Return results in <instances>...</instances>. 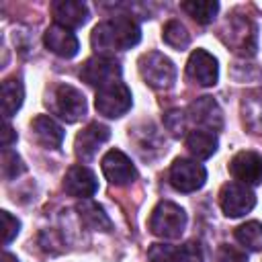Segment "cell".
Masks as SVG:
<instances>
[{"mask_svg": "<svg viewBox=\"0 0 262 262\" xmlns=\"http://www.w3.org/2000/svg\"><path fill=\"white\" fill-rule=\"evenodd\" d=\"M23 172H25V164H23L20 156L16 151H12L10 147L2 149V176L10 180V178H16Z\"/></svg>", "mask_w": 262, "mask_h": 262, "instance_id": "obj_27", "label": "cell"}, {"mask_svg": "<svg viewBox=\"0 0 262 262\" xmlns=\"http://www.w3.org/2000/svg\"><path fill=\"white\" fill-rule=\"evenodd\" d=\"M111 137V129L98 121L94 123H88L78 135H76V141H74V151H76V158L82 160V162H88L96 156V151L100 149V145Z\"/></svg>", "mask_w": 262, "mask_h": 262, "instance_id": "obj_14", "label": "cell"}, {"mask_svg": "<svg viewBox=\"0 0 262 262\" xmlns=\"http://www.w3.org/2000/svg\"><path fill=\"white\" fill-rule=\"evenodd\" d=\"M217 135L207 129H192L186 133V149L196 160H207L217 151Z\"/></svg>", "mask_w": 262, "mask_h": 262, "instance_id": "obj_19", "label": "cell"}, {"mask_svg": "<svg viewBox=\"0 0 262 262\" xmlns=\"http://www.w3.org/2000/svg\"><path fill=\"white\" fill-rule=\"evenodd\" d=\"M149 262H184L182 260V248L168 246V244H154L147 252Z\"/></svg>", "mask_w": 262, "mask_h": 262, "instance_id": "obj_26", "label": "cell"}, {"mask_svg": "<svg viewBox=\"0 0 262 262\" xmlns=\"http://www.w3.org/2000/svg\"><path fill=\"white\" fill-rule=\"evenodd\" d=\"M164 127L174 135V137H182L186 133V117L182 111L172 108L164 115Z\"/></svg>", "mask_w": 262, "mask_h": 262, "instance_id": "obj_28", "label": "cell"}, {"mask_svg": "<svg viewBox=\"0 0 262 262\" xmlns=\"http://www.w3.org/2000/svg\"><path fill=\"white\" fill-rule=\"evenodd\" d=\"M227 27V37L223 39L235 53L244 57H252L256 53V25L248 16H237L233 14L225 23Z\"/></svg>", "mask_w": 262, "mask_h": 262, "instance_id": "obj_8", "label": "cell"}, {"mask_svg": "<svg viewBox=\"0 0 262 262\" xmlns=\"http://www.w3.org/2000/svg\"><path fill=\"white\" fill-rule=\"evenodd\" d=\"M215 260H217V262H248V256H246V252L237 250L235 246L223 244V246H219Z\"/></svg>", "mask_w": 262, "mask_h": 262, "instance_id": "obj_30", "label": "cell"}, {"mask_svg": "<svg viewBox=\"0 0 262 262\" xmlns=\"http://www.w3.org/2000/svg\"><path fill=\"white\" fill-rule=\"evenodd\" d=\"M133 104V96H131V90L127 88L125 82H113V84H106L102 88L96 90V96H94V106L96 111L102 115V117H108V119H119L123 117Z\"/></svg>", "mask_w": 262, "mask_h": 262, "instance_id": "obj_5", "label": "cell"}, {"mask_svg": "<svg viewBox=\"0 0 262 262\" xmlns=\"http://www.w3.org/2000/svg\"><path fill=\"white\" fill-rule=\"evenodd\" d=\"M45 104L51 108L53 115H57L66 123H76L86 115V98H84V94L78 88L70 86V84H57L49 92Z\"/></svg>", "mask_w": 262, "mask_h": 262, "instance_id": "obj_4", "label": "cell"}, {"mask_svg": "<svg viewBox=\"0 0 262 262\" xmlns=\"http://www.w3.org/2000/svg\"><path fill=\"white\" fill-rule=\"evenodd\" d=\"M219 205H221V211L225 213V217L237 219L254 209L256 194L250 186H246L242 182H227L219 190Z\"/></svg>", "mask_w": 262, "mask_h": 262, "instance_id": "obj_6", "label": "cell"}, {"mask_svg": "<svg viewBox=\"0 0 262 262\" xmlns=\"http://www.w3.org/2000/svg\"><path fill=\"white\" fill-rule=\"evenodd\" d=\"M162 39H164L170 47H174V49H186L188 43H190V33H188V29H186L180 20L172 18V20H168V23L164 25V29H162Z\"/></svg>", "mask_w": 262, "mask_h": 262, "instance_id": "obj_25", "label": "cell"}, {"mask_svg": "<svg viewBox=\"0 0 262 262\" xmlns=\"http://www.w3.org/2000/svg\"><path fill=\"white\" fill-rule=\"evenodd\" d=\"M186 119L192 121L199 129H207L213 133L221 131L223 127V113L213 96H199L196 100H192L188 104Z\"/></svg>", "mask_w": 262, "mask_h": 262, "instance_id": "obj_10", "label": "cell"}, {"mask_svg": "<svg viewBox=\"0 0 262 262\" xmlns=\"http://www.w3.org/2000/svg\"><path fill=\"white\" fill-rule=\"evenodd\" d=\"M51 14L55 18V25H61L66 29H78L88 20V6L80 0H55L51 4Z\"/></svg>", "mask_w": 262, "mask_h": 262, "instance_id": "obj_17", "label": "cell"}, {"mask_svg": "<svg viewBox=\"0 0 262 262\" xmlns=\"http://www.w3.org/2000/svg\"><path fill=\"white\" fill-rule=\"evenodd\" d=\"M180 8L188 16H192L196 23L207 25L215 18V14L219 10V2H215V0H186L180 4Z\"/></svg>", "mask_w": 262, "mask_h": 262, "instance_id": "obj_24", "label": "cell"}, {"mask_svg": "<svg viewBox=\"0 0 262 262\" xmlns=\"http://www.w3.org/2000/svg\"><path fill=\"white\" fill-rule=\"evenodd\" d=\"M186 227V213L172 201H160L149 215V231L162 239H178Z\"/></svg>", "mask_w": 262, "mask_h": 262, "instance_id": "obj_2", "label": "cell"}, {"mask_svg": "<svg viewBox=\"0 0 262 262\" xmlns=\"http://www.w3.org/2000/svg\"><path fill=\"white\" fill-rule=\"evenodd\" d=\"M186 78L192 84L199 86H215L219 78V66L217 59L205 51V49H194L186 61Z\"/></svg>", "mask_w": 262, "mask_h": 262, "instance_id": "obj_11", "label": "cell"}, {"mask_svg": "<svg viewBox=\"0 0 262 262\" xmlns=\"http://www.w3.org/2000/svg\"><path fill=\"white\" fill-rule=\"evenodd\" d=\"M237 244L244 250L250 252H260L262 250V223L260 221H246L233 231Z\"/></svg>", "mask_w": 262, "mask_h": 262, "instance_id": "obj_23", "label": "cell"}, {"mask_svg": "<svg viewBox=\"0 0 262 262\" xmlns=\"http://www.w3.org/2000/svg\"><path fill=\"white\" fill-rule=\"evenodd\" d=\"M229 172L235 182L246 186L262 184V156L256 151H237L229 162Z\"/></svg>", "mask_w": 262, "mask_h": 262, "instance_id": "obj_13", "label": "cell"}, {"mask_svg": "<svg viewBox=\"0 0 262 262\" xmlns=\"http://www.w3.org/2000/svg\"><path fill=\"white\" fill-rule=\"evenodd\" d=\"M80 78L90 86L102 88L106 84L121 80V66L111 55H94L86 59L84 66L80 68Z\"/></svg>", "mask_w": 262, "mask_h": 262, "instance_id": "obj_9", "label": "cell"}, {"mask_svg": "<svg viewBox=\"0 0 262 262\" xmlns=\"http://www.w3.org/2000/svg\"><path fill=\"white\" fill-rule=\"evenodd\" d=\"M2 262H18V258H16L14 254H10V252H4V256H2Z\"/></svg>", "mask_w": 262, "mask_h": 262, "instance_id": "obj_33", "label": "cell"}, {"mask_svg": "<svg viewBox=\"0 0 262 262\" xmlns=\"http://www.w3.org/2000/svg\"><path fill=\"white\" fill-rule=\"evenodd\" d=\"M143 82L154 90H168L176 82V66L160 51H147L137 61Z\"/></svg>", "mask_w": 262, "mask_h": 262, "instance_id": "obj_3", "label": "cell"}, {"mask_svg": "<svg viewBox=\"0 0 262 262\" xmlns=\"http://www.w3.org/2000/svg\"><path fill=\"white\" fill-rule=\"evenodd\" d=\"M63 190L70 196L76 199H90L96 190H98V180L94 176V172L86 166H72L66 176H63Z\"/></svg>", "mask_w": 262, "mask_h": 262, "instance_id": "obj_15", "label": "cell"}, {"mask_svg": "<svg viewBox=\"0 0 262 262\" xmlns=\"http://www.w3.org/2000/svg\"><path fill=\"white\" fill-rule=\"evenodd\" d=\"M141 39V29L137 20L129 14H117L92 29L90 45L98 55H108L115 51H125L137 45Z\"/></svg>", "mask_w": 262, "mask_h": 262, "instance_id": "obj_1", "label": "cell"}, {"mask_svg": "<svg viewBox=\"0 0 262 262\" xmlns=\"http://www.w3.org/2000/svg\"><path fill=\"white\" fill-rule=\"evenodd\" d=\"M31 131L39 145L47 149H57L63 141V129L57 121H53L49 115H37L31 121Z\"/></svg>", "mask_w": 262, "mask_h": 262, "instance_id": "obj_18", "label": "cell"}, {"mask_svg": "<svg viewBox=\"0 0 262 262\" xmlns=\"http://www.w3.org/2000/svg\"><path fill=\"white\" fill-rule=\"evenodd\" d=\"M43 43L51 53H55L59 57H66V59L74 57L78 53V49H80L78 37L70 29H66L61 25L47 27V31L43 33Z\"/></svg>", "mask_w": 262, "mask_h": 262, "instance_id": "obj_16", "label": "cell"}, {"mask_svg": "<svg viewBox=\"0 0 262 262\" xmlns=\"http://www.w3.org/2000/svg\"><path fill=\"white\" fill-rule=\"evenodd\" d=\"M170 184L178 190V192H194L199 190L205 180H207V170L203 168V164H199L196 160H188V158H176L174 164L170 166Z\"/></svg>", "mask_w": 262, "mask_h": 262, "instance_id": "obj_7", "label": "cell"}, {"mask_svg": "<svg viewBox=\"0 0 262 262\" xmlns=\"http://www.w3.org/2000/svg\"><path fill=\"white\" fill-rule=\"evenodd\" d=\"M76 211H78L80 221H82V223H84L88 229L111 231L113 223H111L108 215L104 213V209H102L98 203H94V201H90V199H84V201H82V203L76 207Z\"/></svg>", "mask_w": 262, "mask_h": 262, "instance_id": "obj_20", "label": "cell"}, {"mask_svg": "<svg viewBox=\"0 0 262 262\" xmlns=\"http://www.w3.org/2000/svg\"><path fill=\"white\" fill-rule=\"evenodd\" d=\"M25 98V88L18 78H6L2 82V113L4 117H12L20 106Z\"/></svg>", "mask_w": 262, "mask_h": 262, "instance_id": "obj_22", "label": "cell"}, {"mask_svg": "<svg viewBox=\"0 0 262 262\" xmlns=\"http://www.w3.org/2000/svg\"><path fill=\"white\" fill-rule=\"evenodd\" d=\"M242 117L250 131L260 133L262 131V90L250 92L242 100Z\"/></svg>", "mask_w": 262, "mask_h": 262, "instance_id": "obj_21", "label": "cell"}, {"mask_svg": "<svg viewBox=\"0 0 262 262\" xmlns=\"http://www.w3.org/2000/svg\"><path fill=\"white\" fill-rule=\"evenodd\" d=\"M182 248V260L184 262H205V254H203V246L194 239L186 242Z\"/></svg>", "mask_w": 262, "mask_h": 262, "instance_id": "obj_31", "label": "cell"}, {"mask_svg": "<svg viewBox=\"0 0 262 262\" xmlns=\"http://www.w3.org/2000/svg\"><path fill=\"white\" fill-rule=\"evenodd\" d=\"M14 141H16V131L8 123H4V127H2V147L8 149Z\"/></svg>", "mask_w": 262, "mask_h": 262, "instance_id": "obj_32", "label": "cell"}, {"mask_svg": "<svg viewBox=\"0 0 262 262\" xmlns=\"http://www.w3.org/2000/svg\"><path fill=\"white\" fill-rule=\"evenodd\" d=\"M100 166H102V174L106 176V180L115 186H125L137 178V170L131 158L125 156L121 149H108L102 156Z\"/></svg>", "mask_w": 262, "mask_h": 262, "instance_id": "obj_12", "label": "cell"}, {"mask_svg": "<svg viewBox=\"0 0 262 262\" xmlns=\"http://www.w3.org/2000/svg\"><path fill=\"white\" fill-rule=\"evenodd\" d=\"M0 219H2V242L4 244H10L14 237H16V233H18V229H20V221L16 219V217H12L8 211H0Z\"/></svg>", "mask_w": 262, "mask_h": 262, "instance_id": "obj_29", "label": "cell"}]
</instances>
